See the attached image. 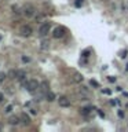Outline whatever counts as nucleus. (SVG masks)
<instances>
[{
	"instance_id": "2",
	"label": "nucleus",
	"mask_w": 128,
	"mask_h": 132,
	"mask_svg": "<svg viewBox=\"0 0 128 132\" xmlns=\"http://www.w3.org/2000/svg\"><path fill=\"white\" fill-rule=\"evenodd\" d=\"M50 29H51V24L50 22H44V24L39 28V35L42 36V37H44V36H47L48 33H50Z\"/></svg>"
},
{
	"instance_id": "20",
	"label": "nucleus",
	"mask_w": 128,
	"mask_h": 132,
	"mask_svg": "<svg viewBox=\"0 0 128 132\" xmlns=\"http://www.w3.org/2000/svg\"><path fill=\"white\" fill-rule=\"evenodd\" d=\"M30 113H32V114H36V113H37V112H36L35 109H30Z\"/></svg>"
},
{
	"instance_id": "6",
	"label": "nucleus",
	"mask_w": 128,
	"mask_h": 132,
	"mask_svg": "<svg viewBox=\"0 0 128 132\" xmlns=\"http://www.w3.org/2000/svg\"><path fill=\"white\" fill-rule=\"evenodd\" d=\"M65 36V28H57L54 30V37L55 39H59V37H63Z\"/></svg>"
},
{
	"instance_id": "12",
	"label": "nucleus",
	"mask_w": 128,
	"mask_h": 132,
	"mask_svg": "<svg viewBox=\"0 0 128 132\" xmlns=\"http://www.w3.org/2000/svg\"><path fill=\"white\" fill-rule=\"evenodd\" d=\"M4 112H6V113H11V112H12V105H8V106H7Z\"/></svg>"
},
{
	"instance_id": "18",
	"label": "nucleus",
	"mask_w": 128,
	"mask_h": 132,
	"mask_svg": "<svg viewBox=\"0 0 128 132\" xmlns=\"http://www.w3.org/2000/svg\"><path fill=\"white\" fill-rule=\"evenodd\" d=\"M3 99H4V95H3V94H0V103L3 102Z\"/></svg>"
},
{
	"instance_id": "10",
	"label": "nucleus",
	"mask_w": 128,
	"mask_h": 132,
	"mask_svg": "<svg viewBox=\"0 0 128 132\" xmlns=\"http://www.w3.org/2000/svg\"><path fill=\"white\" fill-rule=\"evenodd\" d=\"M19 120H21V117L12 116V117H10V124H11V125H18V124H19Z\"/></svg>"
},
{
	"instance_id": "19",
	"label": "nucleus",
	"mask_w": 128,
	"mask_h": 132,
	"mask_svg": "<svg viewBox=\"0 0 128 132\" xmlns=\"http://www.w3.org/2000/svg\"><path fill=\"white\" fill-rule=\"evenodd\" d=\"M98 114H99V116H101V117H105V114H103V113H102V112H101V110H98Z\"/></svg>"
},
{
	"instance_id": "5",
	"label": "nucleus",
	"mask_w": 128,
	"mask_h": 132,
	"mask_svg": "<svg viewBox=\"0 0 128 132\" xmlns=\"http://www.w3.org/2000/svg\"><path fill=\"white\" fill-rule=\"evenodd\" d=\"M58 102H59L61 107H69V106H70V99H68L66 96H61L59 99H58Z\"/></svg>"
},
{
	"instance_id": "9",
	"label": "nucleus",
	"mask_w": 128,
	"mask_h": 132,
	"mask_svg": "<svg viewBox=\"0 0 128 132\" xmlns=\"http://www.w3.org/2000/svg\"><path fill=\"white\" fill-rule=\"evenodd\" d=\"M45 99H47L48 102H52V100H55V94H54L52 91H47V92H45Z\"/></svg>"
},
{
	"instance_id": "7",
	"label": "nucleus",
	"mask_w": 128,
	"mask_h": 132,
	"mask_svg": "<svg viewBox=\"0 0 128 132\" xmlns=\"http://www.w3.org/2000/svg\"><path fill=\"white\" fill-rule=\"evenodd\" d=\"M11 73L14 74L18 80H24L25 77H26V73H25L24 70H15V72H11Z\"/></svg>"
},
{
	"instance_id": "15",
	"label": "nucleus",
	"mask_w": 128,
	"mask_h": 132,
	"mask_svg": "<svg viewBox=\"0 0 128 132\" xmlns=\"http://www.w3.org/2000/svg\"><path fill=\"white\" fill-rule=\"evenodd\" d=\"M22 62H30V58H28V56H22Z\"/></svg>"
},
{
	"instance_id": "1",
	"label": "nucleus",
	"mask_w": 128,
	"mask_h": 132,
	"mask_svg": "<svg viewBox=\"0 0 128 132\" xmlns=\"http://www.w3.org/2000/svg\"><path fill=\"white\" fill-rule=\"evenodd\" d=\"M39 87H40L39 81L35 80V79H30V80H28V81L25 83V88H26L29 92H35L36 89H39Z\"/></svg>"
},
{
	"instance_id": "22",
	"label": "nucleus",
	"mask_w": 128,
	"mask_h": 132,
	"mask_svg": "<svg viewBox=\"0 0 128 132\" xmlns=\"http://www.w3.org/2000/svg\"><path fill=\"white\" fill-rule=\"evenodd\" d=\"M125 95H127V96H128V94H125Z\"/></svg>"
},
{
	"instance_id": "11",
	"label": "nucleus",
	"mask_w": 128,
	"mask_h": 132,
	"mask_svg": "<svg viewBox=\"0 0 128 132\" xmlns=\"http://www.w3.org/2000/svg\"><path fill=\"white\" fill-rule=\"evenodd\" d=\"M73 80H75L76 83H81V81H83V76H81L80 73H75V77H73Z\"/></svg>"
},
{
	"instance_id": "4",
	"label": "nucleus",
	"mask_w": 128,
	"mask_h": 132,
	"mask_svg": "<svg viewBox=\"0 0 128 132\" xmlns=\"http://www.w3.org/2000/svg\"><path fill=\"white\" fill-rule=\"evenodd\" d=\"M24 14H25V17H28V18L33 17V15H35V7L30 6V4L25 6V8H24Z\"/></svg>"
},
{
	"instance_id": "8",
	"label": "nucleus",
	"mask_w": 128,
	"mask_h": 132,
	"mask_svg": "<svg viewBox=\"0 0 128 132\" xmlns=\"http://www.w3.org/2000/svg\"><path fill=\"white\" fill-rule=\"evenodd\" d=\"M21 121L24 125H29L30 124V117L26 114V113H24V114H21Z\"/></svg>"
},
{
	"instance_id": "14",
	"label": "nucleus",
	"mask_w": 128,
	"mask_h": 132,
	"mask_svg": "<svg viewBox=\"0 0 128 132\" xmlns=\"http://www.w3.org/2000/svg\"><path fill=\"white\" fill-rule=\"evenodd\" d=\"M4 79H6V74H4V73H0V83L4 81Z\"/></svg>"
},
{
	"instance_id": "3",
	"label": "nucleus",
	"mask_w": 128,
	"mask_h": 132,
	"mask_svg": "<svg viewBox=\"0 0 128 132\" xmlns=\"http://www.w3.org/2000/svg\"><path fill=\"white\" fill-rule=\"evenodd\" d=\"M19 33H21L24 37H29V36L32 35V28H30L29 25H22V26L19 28Z\"/></svg>"
},
{
	"instance_id": "13",
	"label": "nucleus",
	"mask_w": 128,
	"mask_h": 132,
	"mask_svg": "<svg viewBox=\"0 0 128 132\" xmlns=\"http://www.w3.org/2000/svg\"><path fill=\"white\" fill-rule=\"evenodd\" d=\"M83 4V0H76V7H80Z\"/></svg>"
},
{
	"instance_id": "21",
	"label": "nucleus",
	"mask_w": 128,
	"mask_h": 132,
	"mask_svg": "<svg viewBox=\"0 0 128 132\" xmlns=\"http://www.w3.org/2000/svg\"><path fill=\"white\" fill-rule=\"evenodd\" d=\"M0 41H1V36H0Z\"/></svg>"
},
{
	"instance_id": "17",
	"label": "nucleus",
	"mask_w": 128,
	"mask_h": 132,
	"mask_svg": "<svg viewBox=\"0 0 128 132\" xmlns=\"http://www.w3.org/2000/svg\"><path fill=\"white\" fill-rule=\"evenodd\" d=\"M109 81H112V83H113V81H116V77H112V76H109Z\"/></svg>"
},
{
	"instance_id": "16",
	"label": "nucleus",
	"mask_w": 128,
	"mask_h": 132,
	"mask_svg": "<svg viewBox=\"0 0 128 132\" xmlns=\"http://www.w3.org/2000/svg\"><path fill=\"white\" fill-rule=\"evenodd\" d=\"M91 85H94V87H98V83L94 81V80H91Z\"/></svg>"
}]
</instances>
